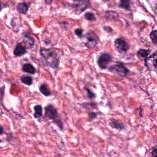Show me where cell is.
I'll use <instances>...</instances> for the list:
<instances>
[{"instance_id":"5bb4252c","label":"cell","mask_w":157,"mask_h":157,"mask_svg":"<svg viewBox=\"0 0 157 157\" xmlns=\"http://www.w3.org/2000/svg\"><path fill=\"white\" fill-rule=\"evenodd\" d=\"M150 53V51L149 50L146 49H140L137 53V55L139 58L141 60H145L147 57H148Z\"/></svg>"},{"instance_id":"7a4b0ae2","label":"cell","mask_w":157,"mask_h":157,"mask_svg":"<svg viewBox=\"0 0 157 157\" xmlns=\"http://www.w3.org/2000/svg\"><path fill=\"white\" fill-rule=\"evenodd\" d=\"M44 118L47 120H53L55 123H59L58 112L55 107L51 104L45 107Z\"/></svg>"},{"instance_id":"2e32d148","label":"cell","mask_w":157,"mask_h":157,"mask_svg":"<svg viewBox=\"0 0 157 157\" xmlns=\"http://www.w3.org/2000/svg\"><path fill=\"white\" fill-rule=\"evenodd\" d=\"M21 81L27 85H31L33 84V79L29 75H23L21 77Z\"/></svg>"},{"instance_id":"e0dca14e","label":"cell","mask_w":157,"mask_h":157,"mask_svg":"<svg viewBox=\"0 0 157 157\" xmlns=\"http://www.w3.org/2000/svg\"><path fill=\"white\" fill-rule=\"evenodd\" d=\"M110 125L112 128H116V129H118V130H120L124 129L125 128V126L122 123H120L117 121H113L112 122H111L110 123Z\"/></svg>"},{"instance_id":"9c48e42d","label":"cell","mask_w":157,"mask_h":157,"mask_svg":"<svg viewBox=\"0 0 157 157\" xmlns=\"http://www.w3.org/2000/svg\"><path fill=\"white\" fill-rule=\"evenodd\" d=\"M14 54L17 56H20L26 54V47L20 44H18L14 50Z\"/></svg>"},{"instance_id":"7402d4cb","label":"cell","mask_w":157,"mask_h":157,"mask_svg":"<svg viewBox=\"0 0 157 157\" xmlns=\"http://www.w3.org/2000/svg\"><path fill=\"white\" fill-rule=\"evenodd\" d=\"M86 90L87 92V96L89 98L92 99L93 98L95 97V94L94 93V92H93L89 88H86Z\"/></svg>"},{"instance_id":"8fae6325","label":"cell","mask_w":157,"mask_h":157,"mask_svg":"<svg viewBox=\"0 0 157 157\" xmlns=\"http://www.w3.org/2000/svg\"><path fill=\"white\" fill-rule=\"evenodd\" d=\"M22 70L25 73L30 74H35L36 72V68L30 63H25L22 66Z\"/></svg>"},{"instance_id":"ac0fdd59","label":"cell","mask_w":157,"mask_h":157,"mask_svg":"<svg viewBox=\"0 0 157 157\" xmlns=\"http://www.w3.org/2000/svg\"><path fill=\"white\" fill-rule=\"evenodd\" d=\"M119 7L121 8L125 9L126 10H130V1H125V0H122L119 4Z\"/></svg>"},{"instance_id":"277c9868","label":"cell","mask_w":157,"mask_h":157,"mask_svg":"<svg viewBox=\"0 0 157 157\" xmlns=\"http://www.w3.org/2000/svg\"><path fill=\"white\" fill-rule=\"evenodd\" d=\"M109 70L111 73L118 74L122 76V77H125L129 73V70L125 67L124 65L120 62H118L116 65L110 66Z\"/></svg>"},{"instance_id":"6da1fadb","label":"cell","mask_w":157,"mask_h":157,"mask_svg":"<svg viewBox=\"0 0 157 157\" xmlns=\"http://www.w3.org/2000/svg\"><path fill=\"white\" fill-rule=\"evenodd\" d=\"M40 54L50 67L55 68L58 66L60 62L58 54L54 49L41 48L40 49Z\"/></svg>"},{"instance_id":"44dd1931","label":"cell","mask_w":157,"mask_h":157,"mask_svg":"<svg viewBox=\"0 0 157 157\" xmlns=\"http://www.w3.org/2000/svg\"><path fill=\"white\" fill-rule=\"evenodd\" d=\"M75 34L79 36V37H82L83 36V30L81 28H77L75 30Z\"/></svg>"},{"instance_id":"d4e9b609","label":"cell","mask_w":157,"mask_h":157,"mask_svg":"<svg viewBox=\"0 0 157 157\" xmlns=\"http://www.w3.org/2000/svg\"><path fill=\"white\" fill-rule=\"evenodd\" d=\"M3 133V128L1 127V134Z\"/></svg>"},{"instance_id":"3957f363","label":"cell","mask_w":157,"mask_h":157,"mask_svg":"<svg viewBox=\"0 0 157 157\" xmlns=\"http://www.w3.org/2000/svg\"><path fill=\"white\" fill-rule=\"evenodd\" d=\"M112 56L110 54L106 53V52H103V53L99 54L98 57V65L101 69H105L108 68V66L110 64Z\"/></svg>"},{"instance_id":"7c38bea8","label":"cell","mask_w":157,"mask_h":157,"mask_svg":"<svg viewBox=\"0 0 157 157\" xmlns=\"http://www.w3.org/2000/svg\"><path fill=\"white\" fill-rule=\"evenodd\" d=\"M28 7H29V4L26 3H19L17 6V9L18 12L21 14H26L28 10Z\"/></svg>"},{"instance_id":"30bf717a","label":"cell","mask_w":157,"mask_h":157,"mask_svg":"<svg viewBox=\"0 0 157 157\" xmlns=\"http://www.w3.org/2000/svg\"><path fill=\"white\" fill-rule=\"evenodd\" d=\"M23 40L28 47H32L35 45V40L33 38L27 33L23 34Z\"/></svg>"},{"instance_id":"cb8c5ba5","label":"cell","mask_w":157,"mask_h":157,"mask_svg":"<svg viewBox=\"0 0 157 157\" xmlns=\"http://www.w3.org/2000/svg\"><path fill=\"white\" fill-rule=\"evenodd\" d=\"M91 114H92V116L90 117L92 118H94L95 117L97 116V114H95L93 113V112H91Z\"/></svg>"},{"instance_id":"8992f818","label":"cell","mask_w":157,"mask_h":157,"mask_svg":"<svg viewBox=\"0 0 157 157\" xmlns=\"http://www.w3.org/2000/svg\"><path fill=\"white\" fill-rule=\"evenodd\" d=\"M90 2L88 1H75L74 2V12L79 15L80 13H82L86 9Z\"/></svg>"},{"instance_id":"ba28073f","label":"cell","mask_w":157,"mask_h":157,"mask_svg":"<svg viewBox=\"0 0 157 157\" xmlns=\"http://www.w3.org/2000/svg\"><path fill=\"white\" fill-rule=\"evenodd\" d=\"M114 44L117 50L120 52H125L129 49V45L125 39L122 37H118L116 39L114 42Z\"/></svg>"},{"instance_id":"5b68a950","label":"cell","mask_w":157,"mask_h":157,"mask_svg":"<svg viewBox=\"0 0 157 157\" xmlns=\"http://www.w3.org/2000/svg\"><path fill=\"white\" fill-rule=\"evenodd\" d=\"M86 37L87 42H85V45L88 48H93L98 44V37L94 32L90 31L86 35Z\"/></svg>"},{"instance_id":"d6986e66","label":"cell","mask_w":157,"mask_h":157,"mask_svg":"<svg viewBox=\"0 0 157 157\" xmlns=\"http://www.w3.org/2000/svg\"><path fill=\"white\" fill-rule=\"evenodd\" d=\"M84 17L87 20H88L90 22L96 21V17H95L94 14L92 12H87L86 14H85Z\"/></svg>"},{"instance_id":"4fadbf2b","label":"cell","mask_w":157,"mask_h":157,"mask_svg":"<svg viewBox=\"0 0 157 157\" xmlns=\"http://www.w3.org/2000/svg\"><path fill=\"white\" fill-rule=\"evenodd\" d=\"M39 90L42 94H44L46 97H49L51 94L50 91L48 87V85L46 84H43L40 85Z\"/></svg>"},{"instance_id":"ffe728a7","label":"cell","mask_w":157,"mask_h":157,"mask_svg":"<svg viewBox=\"0 0 157 157\" xmlns=\"http://www.w3.org/2000/svg\"><path fill=\"white\" fill-rule=\"evenodd\" d=\"M150 38L154 42L155 45H156L157 44V38H156V30H154L150 33Z\"/></svg>"},{"instance_id":"52a82bcc","label":"cell","mask_w":157,"mask_h":157,"mask_svg":"<svg viewBox=\"0 0 157 157\" xmlns=\"http://www.w3.org/2000/svg\"><path fill=\"white\" fill-rule=\"evenodd\" d=\"M145 65L149 70H154L156 69V52L152 55L147 57L145 59Z\"/></svg>"},{"instance_id":"9a60e30c","label":"cell","mask_w":157,"mask_h":157,"mask_svg":"<svg viewBox=\"0 0 157 157\" xmlns=\"http://www.w3.org/2000/svg\"><path fill=\"white\" fill-rule=\"evenodd\" d=\"M34 110H35V114H34V117L36 118H40L42 116V107L40 105H36L34 107Z\"/></svg>"},{"instance_id":"603a6c76","label":"cell","mask_w":157,"mask_h":157,"mask_svg":"<svg viewBox=\"0 0 157 157\" xmlns=\"http://www.w3.org/2000/svg\"><path fill=\"white\" fill-rule=\"evenodd\" d=\"M156 147H154V149H152V155L153 156H156L157 154H156Z\"/></svg>"}]
</instances>
